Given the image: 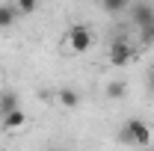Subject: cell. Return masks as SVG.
Returning <instances> with one entry per match:
<instances>
[{"label": "cell", "mask_w": 154, "mask_h": 151, "mask_svg": "<svg viewBox=\"0 0 154 151\" xmlns=\"http://www.w3.org/2000/svg\"><path fill=\"white\" fill-rule=\"evenodd\" d=\"M122 139H125L128 145L142 148V145H148V142H151V128H148L142 119H128V125L122 128Z\"/></svg>", "instance_id": "obj_1"}, {"label": "cell", "mask_w": 154, "mask_h": 151, "mask_svg": "<svg viewBox=\"0 0 154 151\" xmlns=\"http://www.w3.org/2000/svg\"><path fill=\"white\" fill-rule=\"evenodd\" d=\"M68 48L77 51V54H86V51L92 48V33H89V27L74 24V27L68 30Z\"/></svg>", "instance_id": "obj_2"}, {"label": "cell", "mask_w": 154, "mask_h": 151, "mask_svg": "<svg viewBox=\"0 0 154 151\" xmlns=\"http://www.w3.org/2000/svg\"><path fill=\"white\" fill-rule=\"evenodd\" d=\"M131 59H134V48H131L128 42L116 39L113 45H110V65H116V68H125Z\"/></svg>", "instance_id": "obj_3"}, {"label": "cell", "mask_w": 154, "mask_h": 151, "mask_svg": "<svg viewBox=\"0 0 154 151\" xmlns=\"http://www.w3.org/2000/svg\"><path fill=\"white\" fill-rule=\"evenodd\" d=\"M131 18L139 30H148V27H154V6L151 3H136V6H131Z\"/></svg>", "instance_id": "obj_4"}, {"label": "cell", "mask_w": 154, "mask_h": 151, "mask_svg": "<svg viewBox=\"0 0 154 151\" xmlns=\"http://www.w3.org/2000/svg\"><path fill=\"white\" fill-rule=\"evenodd\" d=\"M24 125H27V116L21 113V110H12V113L3 116V128H9V131H18Z\"/></svg>", "instance_id": "obj_5"}, {"label": "cell", "mask_w": 154, "mask_h": 151, "mask_svg": "<svg viewBox=\"0 0 154 151\" xmlns=\"http://www.w3.org/2000/svg\"><path fill=\"white\" fill-rule=\"evenodd\" d=\"M12 110H18V98H15L12 92H3L0 95V116L12 113Z\"/></svg>", "instance_id": "obj_6"}, {"label": "cell", "mask_w": 154, "mask_h": 151, "mask_svg": "<svg viewBox=\"0 0 154 151\" xmlns=\"http://www.w3.org/2000/svg\"><path fill=\"white\" fill-rule=\"evenodd\" d=\"M125 92H128V83H125V80H113V83L107 86V98H113V101L125 98Z\"/></svg>", "instance_id": "obj_7"}, {"label": "cell", "mask_w": 154, "mask_h": 151, "mask_svg": "<svg viewBox=\"0 0 154 151\" xmlns=\"http://www.w3.org/2000/svg\"><path fill=\"white\" fill-rule=\"evenodd\" d=\"M59 104H65V107H77L80 104V95L74 89H59Z\"/></svg>", "instance_id": "obj_8"}, {"label": "cell", "mask_w": 154, "mask_h": 151, "mask_svg": "<svg viewBox=\"0 0 154 151\" xmlns=\"http://www.w3.org/2000/svg\"><path fill=\"white\" fill-rule=\"evenodd\" d=\"M15 18H18V9L15 6H0V27H9Z\"/></svg>", "instance_id": "obj_9"}, {"label": "cell", "mask_w": 154, "mask_h": 151, "mask_svg": "<svg viewBox=\"0 0 154 151\" xmlns=\"http://www.w3.org/2000/svg\"><path fill=\"white\" fill-rule=\"evenodd\" d=\"M104 9H107V12H125V9H131V6H128L125 0H107Z\"/></svg>", "instance_id": "obj_10"}, {"label": "cell", "mask_w": 154, "mask_h": 151, "mask_svg": "<svg viewBox=\"0 0 154 151\" xmlns=\"http://www.w3.org/2000/svg\"><path fill=\"white\" fill-rule=\"evenodd\" d=\"M15 9H18V12H24V15H30V12H36V0H24V3H18Z\"/></svg>", "instance_id": "obj_11"}, {"label": "cell", "mask_w": 154, "mask_h": 151, "mask_svg": "<svg viewBox=\"0 0 154 151\" xmlns=\"http://www.w3.org/2000/svg\"><path fill=\"white\" fill-rule=\"evenodd\" d=\"M148 89H151V95H154V68H151V74H148Z\"/></svg>", "instance_id": "obj_12"}]
</instances>
